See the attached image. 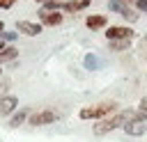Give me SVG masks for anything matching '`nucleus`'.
I'll list each match as a JSON object with an SVG mask.
<instances>
[{
  "mask_svg": "<svg viewBox=\"0 0 147 142\" xmlns=\"http://www.w3.org/2000/svg\"><path fill=\"white\" fill-rule=\"evenodd\" d=\"M115 101H103V103H96V105H90V108H83L78 112L80 119H103L106 115H110L115 110Z\"/></svg>",
  "mask_w": 147,
  "mask_h": 142,
  "instance_id": "obj_1",
  "label": "nucleus"
},
{
  "mask_svg": "<svg viewBox=\"0 0 147 142\" xmlns=\"http://www.w3.org/2000/svg\"><path fill=\"white\" fill-rule=\"evenodd\" d=\"M55 119H57L55 110H37V112H30L28 117L30 126H46V124H53Z\"/></svg>",
  "mask_w": 147,
  "mask_h": 142,
  "instance_id": "obj_2",
  "label": "nucleus"
},
{
  "mask_svg": "<svg viewBox=\"0 0 147 142\" xmlns=\"http://www.w3.org/2000/svg\"><path fill=\"white\" fill-rule=\"evenodd\" d=\"M108 9H110V11L122 14V16H124L129 23H136V21H138V14H136L133 9H129L126 0H108Z\"/></svg>",
  "mask_w": 147,
  "mask_h": 142,
  "instance_id": "obj_3",
  "label": "nucleus"
},
{
  "mask_svg": "<svg viewBox=\"0 0 147 142\" xmlns=\"http://www.w3.org/2000/svg\"><path fill=\"white\" fill-rule=\"evenodd\" d=\"M62 21H64V14H62L60 9H41V11H39V23H41V25L55 27V25H60Z\"/></svg>",
  "mask_w": 147,
  "mask_h": 142,
  "instance_id": "obj_4",
  "label": "nucleus"
},
{
  "mask_svg": "<svg viewBox=\"0 0 147 142\" xmlns=\"http://www.w3.org/2000/svg\"><path fill=\"white\" fill-rule=\"evenodd\" d=\"M108 39H133V30L129 27V25H110V27H106V32H103Z\"/></svg>",
  "mask_w": 147,
  "mask_h": 142,
  "instance_id": "obj_5",
  "label": "nucleus"
},
{
  "mask_svg": "<svg viewBox=\"0 0 147 142\" xmlns=\"http://www.w3.org/2000/svg\"><path fill=\"white\" fill-rule=\"evenodd\" d=\"M16 30H18L21 34L37 37V34H41L44 25H41V23H34V21H18V23H16Z\"/></svg>",
  "mask_w": 147,
  "mask_h": 142,
  "instance_id": "obj_6",
  "label": "nucleus"
},
{
  "mask_svg": "<svg viewBox=\"0 0 147 142\" xmlns=\"http://www.w3.org/2000/svg\"><path fill=\"white\" fill-rule=\"evenodd\" d=\"M124 133L131 135V137H140V135L147 133V124L145 121H138V119H131V121L124 124Z\"/></svg>",
  "mask_w": 147,
  "mask_h": 142,
  "instance_id": "obj_7",
  "label": "nucleus"
},
{
  "mask_svg": "<svg viewBox=\"0 0 147 142\" xmlns=\"http://www.w3.org/2000/svg\"><path fill=\"white\" fill-rule=\"evenodd\" d=\"M16 105H18V98L16 96H2L0 98V117H7V115H11L14 110H16Z\"/></svg>",
  "mask_w": 147,
  "mask_h": 142,
  "instance_id": "obj_8",
  "label": "nucleus"
},
{
  "mask_svg": "<svg viewBox=\"0 0 147 142\" xmlns=\"http://www.w3.org/2000/svg\"><path fill=\"white\" fill-rule=\"evenodd\" d=\"M85 25H87L90 30H101V27L108 25V18H106L103 14H92V16L85 18Z\"/></svg>",
  "mask_w": 147,
  "mask_h": 142,
  "instance_id": "obj_9",
  "label": "nucleus"
},
{
  "mask_svg": "<svg viewBox=\"0 0 147 142\" xmlns=\"http://www.w3.org/2000/svg\"><path fill=\"white\" fill-rule=\"evenodd\" d=\"M90 2H92V0H67L62 9H64L67 14H76V11L85 9V7H90Z\"/></svg>",
  "mask_w": 147,
  "mask_h": 142,
  "instance_id": "obj_10",
  "label": "nucleus"
},
{
  "mask_svg": "<svg viewBox=\"0 0 147 142\" xmlns=\"http://www.w3.org/2000/svg\"><path fill=\"white\" fill-rule=\"evenodd\" d=\"M30 112H32L30 108H23V110L14 112V115H11V119H9V126H11V128H18V126H21V124H23V121L30 117Z\"/></svg>",
  "mask_w": 147,
  "mask_h": 142,
  "instance_id": "obj_11",
  "label": "nucleus"
},
{
  "mask_svg": "<svg viewBox=\"0 0 147 142\" xmlns=\"http://www.w3.org/2000/svg\"><path fill=\"white\" fill-rule=\"evenodd\" d=\"M16 57H18V48H14V46H5V48L0 50V64L14 62Z\"/></svg>",
  "mask_w": 147,
  "mask_h": 142,
  "instance_id": "obj_12",
  "label": "nucleus"
},
{
  "mask_svg": "<svg viewBox=\"0 0 147 142\" xmlns=\"http://www.w3.org/2000/svg\"><path fill=\"white\" fill-rule=\"evenodd\" d=\"M83 64H85V69H90V71H96V69L101 66V62H99V57H96L94 53H85Z\"/></svg>",
  "mask_w": 147,
  "mask_h": 142,
  "instance_id": "obj_13",
  "label": "nucleus"
},
{
  "mask_svg": "<svg viewBox=\"0 0 147 142\" xmlns=\"http://www.w3.org/2000/svg\"><path fill=\"white\" fill-rule=\"evenodd\" d=\"M131 44V39H108V48L110 50H126Z\"/></svg>",
  "mask_w": 147,
  "mask_h": 142,
  "instance_id": "obj_14",
  "label": "nucleus"
},
{
  "mask_svg": "<svg viewBox=\"0 0 147 142\" xmlns=\"http://www.w3.org/2000/svg\"><path fill=\"white\" fill-rule=\"evenodd\" d=\"M64 7V2H60V0H46L44 2V9H62Z\"/></svg>",
  "mask_w": 147,
  "mask_h": 142,
  "instance_id": "obj_15",
  "label": "nucleus"
},
{
  "mask_svg": "<svg viewBox=\"0 0 147 142\" xmlns=\"http://www.w3.org/2000/svg\"><path fill=\"white\" fill-rule=\"evenodd\" d=\"M16 34H18V32H2L0 37H2V39H7V41H11V39H16Z\"/></svg>",
  "mask_w": 147,
  "mask_h": 142,
  "instance_id": "obj_16",
  "label": "nucleus"
},
{
  "mask_svg": "<svg viewBox=\"0 0 147 142\" xmlns=\"http://www.w3.org/2000/svg\"><path fill=\"white\" fill-rule=\"evenodd\" d=\"M14 2H16V0H0V9H9Z\"/></svg>",
  "mask_w": 147,
  "mask_h": 142,
  "instance_id": "obj_17",
  "label": "nucleus"
},
{
  "mask_svg": "<svg viewBox=\"0 0 147 142\" xmlns=\"http://www.w3.org/2000/svg\"><path fill=\"white\" fill-rule=\"evenodd\" d=\"M136 7L142 9V11H147V0H136Z\"/></svg>",
  "mask_w": 147,
  "mask_h": 142,
  "instance_id": "obj_18",
  "label": "nucleus"
},
{
  "mask_svg": "<svg viewBox=\"0 0 147 142\" xmlns=\"http://www.w3.org/2000/svg\"><path fill=\"white\" fill-rule=\"evenodd\" d=\"M138 108H140V110H145V112H147V96H142V98H140V105H138Z\"/></svg>",
  "mask_w": 147,
  "mask_h": 142,
  "instance_id": "obj_19",
  "label": "nucleus"
},
{
  "mask_svg": "<svg viewBox=\"0 0 147 142\" xmlns=\"http://www.w3.org/2000/svg\"><path fill=\"white\" fill-rule=\"evenodd\" d=\"M2 48H5V39L0 37V50H2Z\"/></svg>",
  "mask_w": 147,
  "mask_h": 142,
  "instance_id": "obj_20",
  "label": "nucleus"
},
{
  "mask_svg": "<svg viewBox=\"0 0 147 142\" xmlns=\"http://www.w3.org/2000/svg\"><path fill=\"white\" fill-rule=\"evenodd\" d=\"M2 32H5V23L0 21V34H2Z\"/></svg>",
  "mask_w": 147,
  "mask_h": 142,
  "instance_id": "obj_21",
  "label": "nucleus"
},
{
  "mask_svg": "<svg viewBox=\"0 0 147 142\" xmlns=\"http://www.w3.org/2000/svg\"><path fill=\"white\" fill-rule=\"evenodd\" d=\"M37 2H46V0H37Z\"/></svg>",
  "mask_w": 147,
  "mask_h": 142,
  "instance_id": "obj_22",
  "label": "nucleus"
},
{
  "mask_svg": "<svg viewBox=\"0 0 147 142\" xmlns=\"http://www.w3.org/2000/svg\"><path fill=\"white\" fill-rule=\"evenodd\" d=\"M0 92H2V85H0Z\"/></svg>",
  "mask_w": 147,
  "mask_h": 142,
  "instance_id": "obj_23",
  "label": "nucleus"
},
{
  "mask_svg": "<svg viewBox=\"0 0 147 142\" xmlns=\"http://www.w3.org/2000/svg\"><path fill=\"white\" fill-rule=\"evenodd\" d=\"M0 71H2V69H0Z\"/></svg>",
  "mask_w": 147,
  "mask_h": 142,
  "instance_id": "obj_24",
  "label": "nucleus"
}]
</instances>
